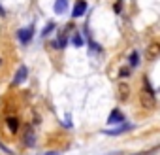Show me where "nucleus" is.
<instances>
[{"label": "nucleus", "mask_w": 160, "mask_h": 155, "mask_svg": "<svg viewBox=\"0 0 160 155\" xmlns=\"http://www.w3.org/2000/svg\"><path fill=\"white\" fill-rule=\"evenodd\" d=\"M139 104L143 110H154L156 108V97H154V91H152L147 78L143 80V85L139 89Z\"/></svg>", "instance_id": "obj_1"}, {"label": "nucleus", "mask_w": 160, "mask_h": 155, "mask_svg": "<svg viewBox=\"0 0 160 155\" xmlns=\"http://www.w3.org/2000/svg\"><path fill=\"white\" fill-rule=\"evenodd\" d=\"M160 57V42H151L145 47V59L147 61H156Z\"/></svg>", "instance_id": "obj_2"}, {"label": "nucleus", "mask_w": 160, "mask_h": 155, "mask_svg": "<svg viewBox=\"0 0 160 155\" xmlns=\"http://www.w3.org/2000/svg\"><path fill=\"white\" fill-rule=\"evenodd\" d=\"M132 129H134V125H130V123H122L121 127H115V129H111V131H104V134H108V136H119V134L128 132V131H132Z\"/></svg>", "instance_id": "obj_3"}, {"label": "nucleus", "mask_w": 160, "mask_h": 155, "mask_svg": "<svg viewBox=\"0 0 160 155\" xmlns=\"http://www.w3.org/2000/svg\"><path fill=\"white\" fill-rule=\"evenodd\" d=\"M19 40H21V44H28L30 40H32V36H34V25H30V27H27V29H23V30H19Z\"/></svg>", "instance_id": "obj_4"}, {"label": "nucleus", "mask_w": 160, "mask_h": 155, "mask_svg": "<svg viewBox=\"0 0 160 155\" xmlns=\"http://www.w3.org/2000/svg\"><path fill=\"white\" fill-rule=\"evenodd\" d=\"M128 97H130V87L126 83H119L117 85V99L121 102H124V100H128Z\"/></svg>", "instance_id": "obj_5"}, {"label": "nucleus", "mask_w": 160, "mask_h": 155, "mask_svg": "<svg viewBox=\"0 0 160 155\" xmlns=\"http://www.w3.org/2000/svg\"><path fill=\"white\" fill-rule=\"evenodd\" d=\"M85 12H87V2H85V0H77V2H75V6H73V12H72V15H73V17H81Z\"/></svg>", "instance_id": "obj_6"}, {"label": "nucleus", "mask_w": 160, "mask_h": 155, "mask_svg": "<svg viewBox=\"0 0 160 155\" xmlns=\"http://www.w3.org/2000/svg\"><path fill=\"white\" fill-rule=\"evenodd\" d=\"M27 66H19L17 68V72H15V78H13V85H19V83H23L25 80H27Z\"/></svg>", "instance_id": "obj_7"}, {"label": "nucleus", "mask_w": 160, "mask_h": 155, "mask_svg": "<svg viewBox=\"0 0 160 155\" xmlns=\"http://www.w3.org/2000/svg\"><path fill=\"white\" fill-rule=\"evenodd\" d=\"M124 121V115H122V112L121 110H113L111 114H109V117H108V123H111V125H117V123H122Z\"/></svg>", "instance_id": "obj_8"}, {"label": "nucleus", "mask_w": 160, "mask_h": 155, "mask_svg": "<svg viewBox=\"0 0 160 155\" xmlns=\"http://www.w3.org/2000/svg\"><path fill=\"white\" fill-rule=\"evenodd\" d=\"M6 125H8L10 132H13V134L19 131V119H17L15 115H10V117H6Z\"/></svg>", "instance_id": "obj_9"}, {"label": "nucleus", "mask_w": 160, "mask_h": 155, "mask_svg": "<svg viewBox=\"0 0 160 155\" xmlns=\"http://www.w3.org/2000/svg\"><path fill=\"white\" fill-rule=\"evenodd\" d=\"M23 138H25V144H27L28 147H32V146H34V131H32V127H30V125H27V127H25V136H23Z\"/></svg>", "instance_id": "obj_10"}, {"label": "nucleus", "mask_w": 160, "mask_h": 155, "mask_svg": "<svg viewBox=\"0 0 160 155\" xmlns=\"http://www.w3.org/2000/svg\"><path fill=\"white\" fill-rule=\"evenodd\" d=\"M53 10H55V13L62 15V13L68 10V0H55V6H53Z\"/></svg>", "instance_id": "obj_11"}, {"label": "nucleus", "mask_w": 160, "mask_h": 155, "mask_svg": "<svg viewBox=\"0 0 160 155\" xmlns=\"http://www.w3.org/2000/svg\"><path fill=\"white\" fill-rule=\"evenodd\" d=\"M72 44H73L75 47H81V45L85 44V40H83V36H81V34H73V38H72Z\"/></svg>", "instance_id": "obj_12"}, {"label": "nucleus", "mask_w": 160, "mask_h": 155, "mask_svg": "<svg viewBox=\"0 0 160 155\" xmlns=\"http://www.w3.org/2000/svg\"><path fill=\"white\" fill-rule=\"evenodd\" d=\"M55 27H57L55 23H47V25H45V29L42 30V36H47V34H51V32L55 30Z\"/></svg>", "instance_id": "obj_13"}, {"label": "nucleus", "mask_w": 160, "mask_h": 155, "mask_svg": "<svg viewBox=\"0 0 160 155\" xmlns=\"http://www.w3.org/2000/svg\"><path fill=\"white\" fill-rule=\"evenodd\" d=\"M138 62H139V55H138V51H132L130 53V66H138Z\"/></svg>", "instance_id": "obj_14"}, {"label": "nucleus", "mask_w": 160, "mask_h": 155, "mask_svg": "<svg viewBox=\"0 0 160 155\" xmlns=\"http://www.w3.org/2000/svg\"><path fill=\"white\" fill-rule=\"evenodd\" d=\"M119 76H121V78H128V76H130V68H126V66H124V68H121Z\"/></svg>", "instance_id": "obj_15"}, {"label": "nucleus", "mask_w": 160, "mask_h": 155, "mask_svg": "<svg viewBox=\"0 0 160 155\" xmlns=\"http://www.w3.org/2000/svg\"><path fill=\"white\" fill-rule=\"evenodd\" d=\"M156 149H158V147H152V149H149V151H141V153H134V155H152Z\"/></svg>", "instance_id": "obj_16"}, {"label": "nucleus", "mask_w": 160, "mask_h": 155, "mask_svg": "<svg viewBox=\"0 0 160 155\" xmlns=\"http://www.w3.org/2000/svg\"><path fill=\"white\" fill-rule=\"evenodd\" d=\"M121 8H122V2L119 0V2L115 4V13H121Z\"/></svg>", "instance_id": "obj_17"}, {"label": "nucleus", "mask_w": 160, "mask_h": 155, "mask_svg": "<svg viewBox=\"0 0 160 155\" xmlns=\"http://www.w3.org/2000/svg\"><path fill=\"white\" fill-rule=\"evenodd\" d=\"M43 155H60V153H57V151H49V153H43Z\"/></svg>", "instance_id": "obj_18"}]
</instances>
